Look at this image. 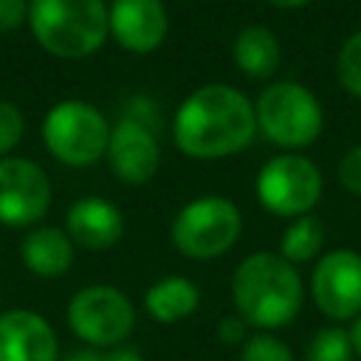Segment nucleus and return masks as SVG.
<instances>
[{
    "mask_svg": "<svg viewBox=\"0 0 361 361\" xmlns=\"http://www.w3.org/2000/svg\"><path fill=\"white\" fill-rule=\"evenodd\" d=\"M257 135L254 102L234 85L195 87L172 116L175 147L195 161H220L243 152Z\"/></svg>",
    "mask_w": 361,
    "mask_h": 361,
    "instance_id": "nucleus-1",
    "label": "nucleus"
},
{
    "mask_svg": "<svg viewBox=\"0 0 361 361\" xmlns=\"http://www.w3.org/2000/svg\"><path fill=\"white\" fill-rule=\"evenodd\" d=\"M231 302L248 327L276 330L290 324L302 307V276L296 265L274 251H254L231 274Z\"/></svg>",
    "mask_w": 361,
    "mask_h": 361,
    "instance_id": "nucleus-2",
    "label": "nucleus"
},
{
    "mask_svg": "<svg viewBox=\"0 0 361 361\" xmlns=\"http://www.w3.org/2000/svg\"><path fill=\"white\" fill-rule=\"evenodd\" d=\"M25 25L45 54L68 62L93 56L110 37L104 0H28Z\"/></svg>",
    "mask_w": 361,
    "mask_h": 361,
    "instance_id": "nucleus-3",
    "label": "nucleus"
},
{
    "mask_svg": "<svg viewBox=\"0 0 361 361\" xmlns=\"http://www.w3.org/2000/svg\"><path fill=\"white\" fill-rule=\"evenodd\" d=\"M254 116L257 130L285 152L310 147L324 127V110L313 90L290 79L268 82L254 99Z\"/></svg>",
    "mask_w": 361,
    "mask_h": 361,
    "instance_id": "nucleus-4",
    "label": "nucleus"
},
{
    "mask_svg": "<svg viewBox=\"0 0 361 361\" xmlns=\"http://www.w3.org/2000/svg\"><path fill=\"white\" fill-rule=\"evenodd\" d=\"M243 234V212L223 195H203L178 209L169 226V243L195 262L223 257Z\"/></svg>",
    "mask_w": 361,
    "mask_h": 361,
    "instance_id": "nucleus-5",
    "label": "nucleus"
},
{
    "mask_svg": "<svg viewBox=\"0 0 361 361\" xmlns=\"http://www.w3.org/2000/svg\"><path fill=\"white\" fill-rule=\"evenodd\" d=\"M39 133L54 161L82 169L104 158L110 121L85 99H62L45 113Z\"/></svg>",
    "mask_w": 361,
    "mask_h": 361,
    "instance_id": "nucleus-6",
    "label": "nucleus"
},
{
    "mask_svg": "<svg viewBox=\"0 0 361 361\" xmlns=\"http://www.w3.org/2000/svg\"><path fill=\"white\" fill-rule=\"evenodd\" d=\"M71 333L93 350H110L124 344L135 327V305L130 296L113 285H85L79 288L65 310Z\"/></svg>",
    "mask_w": 361,
    "mask_h": 361,
    "instance_id": "nucleus-7",
    "label": "nucleus"
},
{
    "mask_svg": "<svg viewBox=\"0 0 361 361\" xmlns=\"http://www.w3.org/2000/svg\"><path fill=\"white\" fill-rule=\"evenodd\" d=\"M257 200L276 217H302L322 197V172L302 152H279L262 164L254 180Z\"/></svg>",
    "mask_w": 361,
    "mask_h": 361,
    "instance_id": "nucleus-8",
    "label": "nucleus"
},
{
    "mask_svg": "<svg viewBox=\"0 0 361 361\" xmlns=\"http://www.w3.org/2000/svg\"><path fill=\"white\" fill-rule=\"evenodd\" d=\"M51 178L48 172L25 155L0 158V226L31 228L51 209Z\"/></svg>",
    "mask_w": 361,
    "mask_h": 361,
    "instance_id": "nucleus-9",
    "label": "nucleus"
},
{
    "mask_svg": "<svg viewBox=\"0 0 361 361\" xmlns=\"http://www.w3.org/2000/svg\"><path fill=\"white\" fill-rule=\"evenodd\" d=\"M310 296L327 319H355L361 313V254L350 248L322 254L310 274Z\"/></svg>",
    "mask_w": 361,
    "mask_h": 361,
    "instance_id": "nucleus-10",
    "label": "nucleus"
},
{
    "mask_svg": "<svg viewBox=\"0 0 361 361\" xmlns=\"http://www.w3.org/2000/svg\"><path fill=\"white\" fill-rule=\"evenodd\" d=\"M104 161L110 172L127 186H141L152 180L161 169V144L155 130L124 113L116 124H110Z\"/></svg>",
    "mask_w": 361,
    "mask_h": 361,
    "instance_id": "nucleus-11",
    "label": "nucleus"
},
{
    "mask_svg": "<svg viewBox=\"0 0 361 361\" xmlns=\"http://www.w3.org/2000/svg\"><path fill=\"white\" fill-rule=\"evenodd\" d=\"M107 28L121 51L144 56L164 45L169 34V14L164 0H110Z\"/></svg>",
    "mask_w": 361,
    "mask_h": 361,
    "instance_id": "nucleus-12",
    "label": "nucleus"
},
{
    "mask_svg": "<svg viewBox=\"0 0 361 361\" xmlns=\"http://www.w3.org/2000/svg\"><path fill=\"white\" fill-rule=\"evenodd\" d=\"M0 361H59L54 324L28 307L0 310Z\"/></svg>",
    "mask_w": 361,
    "mask_h": 361,
    "instance_id": "nucleus-13",
    "label": "nucleus"
},
{
    "mask_svg": "<svg viewBox=\"0 0 361 361\" xmlns=\"http://www.w3.org/2000/svg\"><path fill=\"white\" fill-rule=\"evenodd\" d=\"M65 231L71 243L85 251H107L124 237V214L113 200L87 195L71 203L65 214Z\"/></svg>",
    "mask_w": 361,
    "mask_h": 361,
    "instance_id": "nucleus-14",
    "label": "nucleus"
},
{
    "mask_svg": "<svg viewBox=\"0 0 361 361\" xmlns=\"http://www.w3.org/2000/svg\"><path fill=\"white\" fill-rule=\"evenodd\" d=\"M73 248L65 228L31 226L20 240V259L39 279H59L73 265Z\"/></svg>",
    "mask_w": 361,
    "mask_h": 361,
    "instance_id": "nucleus-15",
    "label": "nucleus"
},
{
    "mask_svg": "<svg viewBox=\"0 0 361 361\" xmlns=\"http://www.w3.org/2000/svg\"><path fill=\"white\" fill-rule=\"evenodd\" d=\"M200 305V288L180 274H166L144 290V310L158 324H175L189 319Z\"/></svg>",
    "mask_w": 361,
    "mask_h": 361,
    "instance_id": "nucleus-16",
    "label": "nucleus"
},
{
    "mask_svg": "<svg viewBox=\"0 0 361 361\" xmlns=\"http://www.w3.org/2000/svg\"><path fill=\"white\" fill-rule=\"evenodd\" d=\"M231 56L243 76L265 82L282 62V45L268 25H245L231 42Z\"/></svg>",
    "mask_w": 361,
    "mask_h": 361,
    "instance_id": "nucleus-17",
    "label": "nucleus"
},
{
    "mask_svg": "<svg viewBox=\"0 0 361 361\" xmlns=\"http://www.w3.org/2000/svg\"><path fill=\"white\" fill-rule=\"evenodd\" d=\"M322 243H324V228H322L319 217L302 214L288 223V228L279 240V257L288 259L290 265H302L322 254Z\"/></svg>",
    "mask_w": 361,
    "mask_h": 361,
    "instance_id": "nucleus-18",
    "label": "nucleus"
},
{
    "mask_svg": "<svg viewBox=\"0 0 361 361\" xmlns=\"http://www.w3.org/2000/svg\"><path fill=\"white\" fill-rule=\"evenodd\" d=\"M353 355L350 333L344 327H322L305 350V361H353Z\"/></svg>",
    "mask_w": 361,
    "mask_h": 361,
    "instance_id": "nucleus-19",
    "label": "nucleus"
},
{
    "mask_svg": "<svg viewBox=\"0 0 361 361\" xmlns=\"http://www.w3.org/2000/svg\"><path fill=\"white\" fill-rule=\"evenodd\" d=\"M336 79L350 96L361 99V28L341 42L336 54Z\"/></svg>",
    "mask_w": 361,
    "mask_h": 361,
    "instance_id": "nucleus-20",
    "label": "nucleus"
},
{
    "mask_svg": "<svg viewBox=\"0 0 361 361\" xmlns=\"http://www.w3.org/2000/svg\"><path fill=\"white\" fill-rule=\"evenodd\" d=\"M240 361H293V353L282 338H276L274 333L259 330V333H254L243 341Z\"/></svg>",
    "mask_w": 361,
    "mask_h": 361,
    "instance_id": "nucleus-21",
    "label": "nucleus"
},
{
    "mask_svg": "<svg viewBox=\"0 0 361 361\" xmlns=\"http://www.w3.org/2000/svg\"><path fill=\"white\" fill-rule=\"evenodd\" d=\"M23 135H25V116H23V110L14 102L0 99V158L14 155V149L23 141Z\"/></svg>",
    "mask_w": 361,
    "mask_h": 361,
    "instance_id": "nucleus-22",
    "label": "nucleus"
},
{
    "mask_svg": "<svg viewBox=\"0 0 361 361\" xmlns=\"http://www.w3.org/2000/svg\"><path fill=\"white\" fill-rule=\"evenodd\" d=\"M338 183H341L350 195L361 197V144L350 147V149L341 155V161H338Z\"/></svg>",
    "mask_w": 361,
    "mask_h": 361,
    "instance_id": "nucleus-23",
    "label": "nucleus"
},
{
    "mask_svg": "<svg viewBox=\"0 0 361 361\" xmlns=\"http://www.w3.org/2000/svg\"><path fill=\"white\" fill-rule=\"evenodd\" d=\"M28 20V0H0V34H11Z\"/></svg>",
    "mask_w": 361,
    "mask_h": 361,
    "instance_id": "nucleus-24",
    "label": "nucleus"
},
{
    "mask_svg": "<svg viewBox=\"0 0 361 361\" xmlns=\"http://www.w3.org/2000/svg\"><path fill=\"white\" fill-rule=\"evenodd\" d=\"M217 338H220L223 344H228V347H234V344L243 347V341L248 338V324H245V319L237 316V313L223 316V319L217 322Z\"/></svg>",
    "mask_w": 361,
    "mask_h": 361,
    "instance_id": "nucleus-25",
    "label": "nucleus"
},
{
    "mask_svg": "<svg viewBox=\"0 0 361 361\" xmlns=\"http://www.w3.org/2000/svg\"><path fill=\"white\" fill-rule=\"evenodd\" d=\"M99 361H144V355L135 347H130V344H118V347L102 350L99 353Z\"/></svg>",
    "mask_w": 361,
    "mask_h": 361,
    "instance_id": "nucleus-26",
    "label": "nucleus"
},
{
    "mask_svg": "<svg viewBox=\"0 0 361 361\" xmlns=\"http://www.w3.org/2000/svg\"><path fill=\"white\" fill-rule=\"evenodd\" d=\"M347 333H350V344H353V353L361 358V313L355 316V322H353V327H350Z\"/></svg>",
    "mask_w": 361,
    "mask_h": 361,
    "instance_id": "nucleus-27",
    "label": "nucleus"
},
{
    "mask_svg": "<svg viewBox=\"0 0 361 361\" xmlns=\"http://www.w3.org/2000/svg\"><path fill=\"white\" fill-rule=\"evenodd\" d=\"M99 353H102V350L85 347V350H76V353H71L68 358H59V361H99Z\"/></svg>",
    "mask_w": 361,
    "mask_h": 361,
    "instance_id": "nucleus-28",
    "label": "nucleus"
},
{
    "mask_svg": "<svg viewBox=\"0 0 361 361\" xmlns=\"http://www.w3.org/2000/svg\"><path fill=\"white\" fill-rule=\"evenodd\" d=\"M265 3H271L274 8H282V11H290V8H302V6H307L310 0H265Z\"/></svg>",
    "mask_w": 361,
    "mask_h": 361,
    "instance_id": "nucleus-29",
    "label": "nucleus"
}]
</instances>
